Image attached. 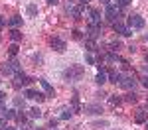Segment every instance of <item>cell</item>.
Masks as SVG:
<instances>
[{
    "mask_svg": "<svg viewBox=\"0 0 148 130\" xmlns=\"http://www.w3.org/2000/svg\"><path fill=\"white\" fill-rule=\"evenodd\" d=\"M18 53V46L14 44V46H10V55H16Z\"/></svg>",
    "mask_w": 148,
    "mask_h": 130,
    "instance_id": "25",
    "label": "cell"
},
{
    "mask_svg": "<svg viewBox=\"0 0 148 130\" xmlns=\"http://www.w3.org/2000/svg\"><path fill=\"white\" fill-rule=\"evenodd\" d=\"M4 130H16V128H10V126H6V128H4Z\"/></svg>",
    "mask_w": 148,
    "mask_h": 130,
    "instance_id": "38",
    "label": "cell"
},
{
    "mask_svg": "<svg viewBox=\"0 0 148 130\" xmlns=\"http://www.w3.org/2000/svg\"><path fill=\"white\" fill-rule=\"evenodd\" d=\"M6 110H8V108H6V106L0 103V116H6Z\"/></svg>",
    "mask_w": 148,
    "mask_h": 130,
    "instance_id": "26",
    "label": "cell"
},
{
    "mask_svg": "<svg viewBox=\"0 0 148 130\" xmlns=\"http://www.w3.org/2000/svg\"><path fill=\"white\" fill-rule=\"evenodd\" d=\"M28 83H32V79H30V77H26L24 73H18V75H16V81H14L16 87H22V85H28Z\"/></svg>",
    "mask_w": 148,
    "mask_h": 130,
    "instance_id": "8",
    "label": "cell"
},
{
    "mask_svg": "<svg viewBox=\"0 0 148 130\" xmlns=\"http://www.w3.org/2000/svg\"><path fill=\"white\" fill-rule=\"evenodd\" d=\"M99 34H101L99 26H89L87 28V39H95V37H99Z\"/></svg>",
    "mask_w": 148,
    "mask_h": 130,
    "instance_id": "6",
    "label": "cell"
},
{
    "mask_svg": "<svg viewBox=\"0 0 148 130\" xmlns=\"http://www.w3.org/2000/svg\"><path fill=\"white\" fill-rule=\"evenodd\" d=\"M95 81L99 83V85H103V83H107V73H105V71H99V75L95 77Z\"/></svg>",
    "mask_w": 148,
    "mask_h": 130,
    "instance_id": "14",
    "label": "cell"
},
{
    "mask_svg": "<svg viewBox=\"0 0 148 130\" xmlns=\"http://www.w3.org/2000/svg\"><path fill=\"white\" fill-rule=\"evenodd\" d=\"M67 12L73 16V18H79V16H81V10H79V8H75V6H67Z\"/></svg>",
    "mask_w": 148,
    "mask_h": 130,
    "instance_id": "15",
    "label": "cell"
},
{
    "mask_svg": "<svg viewBox=\"0 0 148 130\" xmlns=\"http://www.w3.org/2000/svg\"><path fill=\"white\" fill-rule=\"evenodd\" d=\"M142 85H144V87H148V77H144V79H142Z\"/></svg>",
    "mask_w": 148,
    "mask_h": 130,
    "instance_id": "34",
    "label": "cell"
},
{
    "mask_svg": "<svg viewBox=\"0 0 148 130\" xmlns=\"http://www.w3.org/2000/svg\"><path fill=\"white\" fill-rule=\"evenodd\" d=\"M146 42H148V35H146Z\"/></svg>",
    "mask_w": 148,
    "mask_h": 130,
    "instance_id": "43",
    "label": "cell"
},
{
    "mask_svg": "<svg viewBox=\"0 0 148 130\" xmlns=\"http://www.w3.org/2000/svg\"><path fill=\"white\" fill-rule=\"evenodd\" d=\"M123 77H125V75H121V73H116V71H111V73H109V79H111V83H114V85H121Z\"/></svg>",
    "mask_w": 148,
    "mask_h": 130,
    "instance_id": "11",
    "label": "cell"
},
{
    "mask_svg": "<svg viewBox=\"0 0 148 130\" xmlns=\"http://www.w3.org/2000/svg\"><path fill=\"white\" fill-rule=\"evenodd\" d=\"M103 4H105V6H107V4H111V0H101Z\"/></svg>",
    "mask_w": 148,
    "mask_h": 130,
    "instance_id": "36",
    "label": "cell"
},
{
    "mask_svg": "<svg viewBox=\"0 0 148 130\" xmlns=\"http://www.w3.org/2000/svg\"><path fill=\"white\" fill-rule=\"evenodd\" d=\"M146 130H148V122H146Z\"/></svg>",
    "mask_w": 148,
    "mask_h": 130,
    "instance_id": "41",
    "label": "cell"
},
{
    "mask_svg": "<svg viewBox=\"0 0 148 130\" xmlns=\"http://www.w3.org/2000/svg\"><path fill=\"white\" fill-rule=\"evenodd\" d=\"M105 16H107L111 22H116V18L121 16V8L111 2V4H107V8H105Z\"/></svg>",
    "mask_w": 148,
    "mask_h": 130,
    "instance_id": "1",
    "label": "cell"
},
{
    "mask_svg": "<svg viewBox=\"0 0 148 130\" xmlns=\"http://www.w3.org/2000/svg\"><path fill=\"white\" fill-rule=\"evenodd\" d=\"M10 37H12V42H20V39H22V34H20L18 30H12V32H10Z\"/></svg>",
    "mask_w": 148,
    "mask_h": 130,
    "instance_id": "16",
    "label": "cell"
},
{
    "mask_svg": "<svg viewBox=\"0 0 148 130\" xmlns=\"http://www.w3.org/2000/svg\"><path fill=\"white\" fill-rule=\"evenodd\" d=\"M26 97H28V99H34V101H38V103H42V101L46 99L42 93H38V91H34V89H28V91H26Z\"/></svg>",
    "mask_w": 148,
    "mask_h": 130,
    "instance_id": "7",
    "label": "cell"
},
{
    "mask_svg": "<svg viewBox=\"0 0 148 130\" xmlns=\"http://www.w3.org/2000/svg\"><path fill=\"white\" fill-rule=\"evenodd\" d=\"M51 47H53L56 51H59V53H63V51H65V42L59 39V37H53V39H51Z\"/></svg>",
    "mask_w": 148,
    "mask_h": 130,
    "instance_id": "5",
    "label": "cell"
},
{
    "mask_svg": "<svg viewBox=\"0 0 148 130\" xmlns=\"http://www.w3.org/2000/svg\"><path fill=\"white\" fill-rule=\"evenodd\" d=\"M144 71H146V73H148V65H146V67H144Z\"/></svg>",
    "mask_w": 148,
    "mask_h": 130,
    "instance_id": "40",
    "label": "cell"
},
{
    "mask_svg": "<svg viewBox=\"0 0 148 130\" xmlns=\"http://www.w3.org/2000/svg\"><path fill=\"white\" fill-rule=\"evenodd\" d=\"M0 71H2V73H6V75H10L14 69L10 67V63H2V65H0Z\"/></svg>",
    "mask_w": 148,
    "mask_h": 130,
    "instance_id": "17",
    "label": "cell"
},
{
    "mask_svg": "<svg viewBox=\"0 0 148 130\" xmlns=\"http://www.w3.org/2000/svg\"><path fill=\"white\" fill-rule=\"evenodd\" d=\"M10 67H12L14 71H20V63H18L16 59H12V61H10Z\"/></svg>",
    "mask_w": 148,
    "mask_h": 130,
    "instance_id": "23",
    "label": "cell"
},
{
    "mask_svg": "<svg viewBox=\"0 0 148 130\" xmlns=\"http://www.w3.org/2000/svg\"><path fill=\"white\" fill-rule=\"evenodd\" d=\"M6 26V20H4V16H0V28H4Z\"/></svg>",
    "mask_w": 148,
    "mask_h": 130,
    "instance_id": "33",
    "label": "cell"
},
{
    "mask_svg": "<svg viewBox=\"0 0 148 130\" xmlns=\"http://www.w3.org/2000/svg\"><path fill=\"white\" fill-rule=\"evenodd\" d=\"M107 59H109V61H114V59H119V57H116L114 53H109V55H107Z\"/></svg>",
    "mask_w": 148,
    "mask_h": 130,
    "instance_id": "31",
    "label": "cell"
},
{
    "mask_svg": "<svg viewBox=\"0 0 148 130\" xmlns=\"http://www.w3.org/2000/svg\"><path fill=\"white\" fill-rule=\"evenodd\" d=\"M128 26L134 28V30H142L144 28V20L138 14H132V16H128Z\"/></svg>",
    "mask_w": 148,
    "mask_h": 130,
    "instance_id": "2",
    "label": "cell"
},
{
    "mask_svg": "<svg viewBox=\"0 0 148 130\" xmlns=\"http://www.w3.org/2000/svg\"><path fill=\"white\" fill-rule=\"evenodd\" d=\"M40 85L46 89V93H47V95H53V87H51V85H49L46 79H40Z\"/></svg>",
    "mask_w": 148,
    "mask_h": 130,
    "instance_id": "13",
    "label": "cell"
},
{
    "mask_svg": "<svg viewBox=\"0 0 148 130\" xmlns=\"http://www.w3.org/2000/svg\"><path fill=\"white\" fill-rule=\"evenodd\" d=\"M30 116L32 118H40L42 116V110H40V108H32V110H30Z\"/></svg>",
    "mask_w": 148,
    "mask_h": 130,
    "instance_id": "19",
    "label": "cell"
},
{
    "mask_svg": "<svg viewBox=\"0 0 148 130\" xmlns=\"http://www.w3.org/2000/svg\"><path fill=\"white\" fill-rule=\"evenodd\" d=\"M85 59H87V63H89V65H93V63H95V59H93V55H87Z\"/></svg>",
    "mask_w": 148,
    "mask_h": 130,
    "instance_id": "30",
    "label": "cell"
},
{
    "mask_svg": "<svg viewBox=\"0 0 148 130\" xmlns=\"http://www.w3.org/2000/svg\"><path fill=\"white\" fill-rule=\"evenodd\" d=\"M69 116H71V110H63V114H61V118L65 120V118H69Z\"/></svg>",
    "mask_w": 148,
    "mask_h": 130,
    "instance_id": "29",
    "label": "cell"
},
{
    "mask_svg": "<svg viewBox=\"0 0 148 130\" xmlns=\"http://www.w3.org/2000/svg\"><path fill=\"white\" fill-rule=\"evenodd\" d=\"M36 130H42V128H36Z\"/></svg>",
    "mask_w": 148,
    "mask_h": 130,
    "instance_id": "42",
    "label": "cell"
},
{
    "mask_svg": "<svg viewBox=\"0 0 148 130\" xmlns=\"http://www.w3.org/2000/svg\"><path fill=\"white\" fill-rule=\"evenodd\" d=\"M4 99H6V95H4V93H2V91H0V103H2Z\"/></svg>",
    "mask_w": 148,
    "mask_h": 130,
    "instance_id": "35",
    "label": "cell"
},
{
    "mask_svg": "<svg viewBox=\"0 0 148 130\" xmlns=\"http://www.w3.org/2000/svg\"><path fill=\"white\" fill-rule=\"evenodd\" d=\"M111 103H113V105H119V103H121V99L114 95V97H111Z\"/></svg>",
    "mask_w": 148,
    "mask_h": 130,
    "instance_id": "28",
    "label": "cell"
},
{
    "mask_svg": "<svg viewBox=\"0 0 148 130\" xmlns=\"http://www.w3.org/2000/svg\"><path fill=\"white\" fill-rule=\"evenodd\" d=\"M130 2H132V0H114L113 4H116V6L121 8V6H126V4H130Z\"/></svg>",
    "mask_w": 148,
    "mask_h": 130,
    "instance_id": "21",
    "label": "cell"
},
{
    "mask_svg": "<svg viewBox=\"0 0 148 130\" xmlns=\"http://www.w3.org/2000/svg\"><path fill=\"white\" fill-rule=\"evenodd\" d=\"M113 30H114V32H119V34H123V35H132L130 28H126L125 24H121L119 20H116V22H113Z\"/></svg>",
    "mask_w": 148,
    "mask_h": 130,
    "instance_id": "4",
    "label": "cell"
},
{
    "mask_svg": "<svg viewBox=\"0 0 148 130\" xmlns=\"http://www.w3.org/2000/svg\"><path fill=\"white\" fill-rule=\"evenodd\" d=\"M85 112L87 114H101V106L99 105H85Z\"/></svg>",
    "mask_w": 148,
    "mask_h": 130,
    "instance_id": "10",
    "label": "cell"
},
{
    "mask_svg": "<svg viewBox=\"0 0 148 130\" xmlns=\"http://www.w3.org/2000/svg\"><path fill=\"white\" fill-rule=\"evenodd\" d=\"M134 85H136L134 77H123V81H121V87H125V89H134Z\"/></svg>",
    "mask_w": 148,
    "mask_h": 130,
    "instance_id": "9",
    "label": "cell"
},
{
    "mask_svg": "<svg viewBox=\"0 0 148 130\" xmlns=\"http://www.w3.org/2000/svg\"><path fill=\"white\" fill-rule=\"evenodd\" d=\"M14 105H16V106H22V108H24V101H22V99H14Z\"/></svg>",
    "mask_w": 148,
    "mask_h": 130,
    "instance_id": "27",
    "label": "cell"
},
{
    "mask_svg": "<svg viewBox=\"0 0 148 130\" xmlns=\"http://www.w3.org/2000/svg\"><path fill=\"white\" fill-rule=\"evenodd\" d=\"M0 128H2V130L6 128V120H4V118H0Z\"/></svg>",
    "mask_w": 148,
    "mask_h": 130,
    "instance_id": "32",
    "label": "cell"
},
{
    "mask_svg": "<svg viewBox=\"0 0 148 130\" xmlns=\"http://www.w3.org/2000/svg\"><path fill=\"white\" fill-rule=\"evenodd\" d=\"M16 116H18V114H16V110H14V108L6 110V118H10V120H12V118H16Z\"/></svg>",
    "mask_w": 148,
    "mask_h": 130,
    "instance_id": "22",
    "label": "cell"
},
{
    "mask_svg": "<svg viewBox=\"0 0 148 130\" xmlns=\"http://www.w3.org/2000/svg\"><path fill=\"white\" fill-rule=\"evenodd\" d=\"M47 2H51V4H56V2H57V0H47Z\"/></svg>",
    "mask_w": 148,
    "mask_h": 130,
    "instance_id": "39",
    "label": "cell"
},
{
    "mask_svg": "<svg viewBox=\"0 0 148 130\" xmlns=\"http://www.w3.org/2000/svg\"><path fill=\"white\" fill-rule=\"evenodd\" d=\"M134 120L140 122V124H142V122H146V120H148V112H146V110H138L136 116H134Z\"/></svg>",
    "mask_w": 148,
    "mask_h": 130,
    "instance_id": "12",
    "label": "cell"
},
{
    "mask_svg": "<svg viewBox=\"0 0 148 130\" xmlns=\"http://www.w3.org/2000/svg\"><path fill=\"white\" fill-rule=\"evenodd\" d=\"M126 101H128V103H136V95L128 93V95H126Z\"/></svg>",
    "mask_w": 148,
    "mask_h": 130,
    "instance_id": "24",
    "label": "cell"
},
{
    "mask_svg": "<svg viewBox=\"0 0 148 130\" xmlns=\"http://www.w3.org/2000/svg\"><path fill=\"white\" fill-rule=\"evenodd\" d=\"M81 75H83V69H81V67H71V69H67L65 73H63V77L69 79V81L77 79V77H81Z\"/></svg>",
    "mask_w": 148,
    "mask_h": 130,
    "instance_id": "3",
    "label": "cell"
},
{
    "mask_svg": "<svg viewBox=\"0 0 148 130\" xmlns=\"http://www.w3.org/2000/svg\"><path fill=\"white\" fill-rule=\"evenodd\" d=\"M146 61H148V55H146Z\"/></svg>",
    "mask_w": 148,
    "mask_h": 130,
    "instance_id": "44",
    "label": "cell"
},
{
    "mask_svg": "<svg viewBox=\"0 0 148 130\" xmlns=\"http://www.w3.org/2000/svg\"><path fill=\"white\" fill-rule=\"evenodd\" d=\"M20 22H22V18H20V16H12L10 18V26H14V28H16V26H20Z\"/></svg>",
    "mask_w": 148,
    "mask_h": 130,
    "instance_id": "18",
    "label": "cell"
},
{
    "mask_svg": "<svg viewBox=\"0 0 148 130\" xmlns=\"http://www.w3.org/2000/svg\"><path fill=\"white\" fill-rule=\"evenodd\" d=\"M87 2H89V0H79V4H81V6H83V4H87Z\"/></svg>",
    "mask_w": 148,
    "mask_h": 130,
    "instance_id": "37",
    "label": "cell"
},
{
    "mask_svg": "<svg viewBox=\"0 0 148 130\" xmlns=\"http://www.w3.org/2000/svg\"><path fill=\"white\" fill-rule=\"evenodd\" d=\"M85 46H87V49H89V51H97V46L93 44L91 39H85Z\"/></svg>",
    "mask_w": 148,
    "mask_h": 130,
    "instance_id": "20",
    "label": "cell"
}]
</instances>
